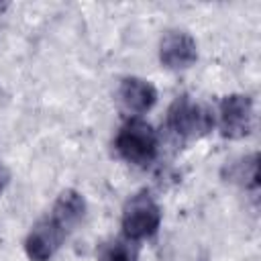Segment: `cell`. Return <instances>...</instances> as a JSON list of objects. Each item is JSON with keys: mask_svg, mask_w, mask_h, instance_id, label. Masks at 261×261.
<instances>
[{"mask_svg": "<svg viewBox=\"0 0 261 261\" xmlns=\"http://www.w3.org/2000/svg\"><path fill=\"white\" fill-rule=\"evenodd\" d=\"M216 124L214 112L202 104L192 100L190 96H177L167 110V128L181 141H194L206 137Z\"/></svg>", "mask_w": 261, "mask_h": 261, "instance_id": "6da1fadb", "label": "cell"}, {"mask_svg": "<svg viewBox=\"0 0 261 261\" xmlns=\"http://www.w3.org/2000/svg\"><path fill=\"white\" fill-rule=\"evenodd\" d=\"M84 214H86V200L77 190L71 188L63 190L51 208V216L57 218L67 230H71L84 218Z\"/></svg>", "mask_w": 261, "mask_h": 261, "instance_id": "ba28073f", "label": "cell"}, {"mask_svg": "<svg viewBox=\"0 0 261 261\" xmlns=\"http://www.w3.org/2000/svg\"><path fill=\"white\" fill-rule=\"evenodd\" d=\"M161 224V208L147 194H135L122 208V232L126 239L141 241L149 239L157 232Z\"/></svg>", "mask_w": 261, "mask_h": 261, "instance_id": "3957f363", "label": "cell"}, {"mask_svg": "<svg viewBox=\"0 0 261 261\" xmlns=\"http://www.w3.org/2000/svg\"><path fill=\"white\" fill-rule=\"evenodd\" d=\"M8 181H10V169L0 161V194L6 190V186H8Z\"/></svg>", "mask_w": 261, "mask_h": 261, "instance_id": "8fae6325", "label": "cell"}, {"mask_svg": "<svg viewBox=\"0 0 261 261\" xmlns=\"http://www.w3.org/2000/svg\"><path fill=\"white\" fill-rule=\"evenodd\" d=\"M220 135L226 139H243L253 128V100L245 94H228L218 106Z\"/></svg>", "mask_w": 261, "mask_h": 261, "instance_id": "5b68a950", "label": "cell"}, {"mask_svg": "<svg viewBox=\"0 0 261 261\" xmlns=\"http://www.w3.org/2000/svg\"><path fill=\"white\" fill-rule=\"evenodd\" d=\"M114 147L124 161L143 167L153 163V159L157 157L159 141H157V133L147 120L133 116L118 128Z\"/></svg>", "mask_w": 261, "mask_h": 261, "instance_id": "7a4b0ae2", "label": "cell"}, {"mask_svg": "<svg viewBox=\"0 0 261 261\" xmlns=\"http://www.w3.org/2000/svg\"><path fill=\"white\" fill-rule=\"evenodd\" d=\"M98 261H139V245L126 237L110 239L100 245Z\"/></svg>", "mask_w": 261, "mask_h": 261, "instance_id": "30bf717a", "label": "cell"}, {"mask_svg": "<svg viewBox=\"0 0 261 261\" xmlns=\"http://www.w3.org/2000/svg\"><path fill=\"white\" fill-rule=\"evenodd\" d=\"M67 232L69 230L57 218L47 214L29 230V234L24 239L27 257L31 261H49L59 251L63 241L67 239Z\"/></svg>", "mask_w": 261, "mask_h": 261, "instance_id": "277c9868", "label": "cell"}, {"mask_svg": "<svg viewBox=\"0 0 261 261\" xmlns=\"http://www.w3.org/2000/svg\"><path fill=\"white\" fill-rule=\"evenodd\" d=\"M198 59V47L186 31H169L159 43V61L167 69H186Z\"/></svg>", "mask_w": 261, "mask_h": 261, "instance_id": "8992f818", "label": "cell"}, {"mask_svg": "<svg viewBox=\"0 0 261 261\" xmlns=\"http://www.w3.org/2000/svg\"><path fill=\"white\" fill-rule=\"evenodd\" d=\"M116 96H118L120 106L126 112L135 114V116L151 110L153 104L157 102V90H155V86L151 82H147L143 77H135V75L124 77L120 82Z\"/></svg>", "mask_w": 261, "mask_h": 261, "instance_id": "52a82bcc", "label": "cell"}, {"mask_svg": "<svg viewBox=\"0 0 261 261\" xmlns=\"http://www.w3.org/2000/svg\"><path fill=\"white\" fill-rule=\"evenodd\" d=\"M224 177L230 184H237L245 190H257L259 186V155L241 157L224 167Z\"/></svg>", "mask_w": 261, "mask_h": 261, "instance_id": "9c48e42d", "label": "cell"}]
</instances>
